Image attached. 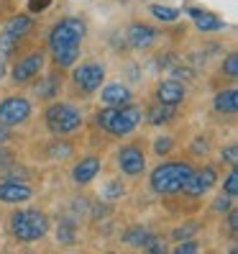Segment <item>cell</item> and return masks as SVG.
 Here are the masks:
<instances>
[{
    "instance_id": "obj_1",
    "label": "cell",
    "mask_w": 238,
    "mask_h": 254,
    "mask_svg": "<svg viewBox=\"0 0 238 254\" xmlns=\"http://www.w3.org/2000/svg\"><path fill=\"white\" fill-rule=\"evenodd\" d=\"M141 124V111L136 106H108V111L97 113V126L102 131L113 133V136H128L131 131H136V126Z\"/></svg>"
},
{
    "instance_id": "obj_2",
    "label": "cell",
    "mask_w": 238,
    "mask_h": 254,
    "mask_svg": "<svg viewBox=\"0 0 238 254\" xmlns=\"http://www.w3.org/2000/svg\"><path fill=\"white\" fill-rule=\"evenodd\" d=\"M47 231H49V218L47 213L36 211V208L16 211L10 216V234L18 242H36V239L47 236Z\"/></svg>"
},
{
    "instance_id": "obj_3",
    "label": "cell",
    "mask_w": 238,
    "mask_h": 254,
    "mask_svg": "<svg viewBox=\"0 0 238 254\" xmlns=\"http://www.w3.org/2000/svg\"><path fill=\"white\" fill-rule=\"evenodd\" d=\"M192 167L187 162H167L159 164V167L151 172V188L159 195H172V192H180L185 180L190 177Z\"/></svg>"
},
{
    "instance_id": "obj_4",
    "label": "cell",
    "mask_w": 238,
    "mask_h": 254,
    "mask_svg": "<svg viewBox=\"0 0 238 254\" xmlns=\"http://www.w3.org/2000/svg\"><path fill=\"white\" fill-rule=\"evenodd\" d=\"M47 126L56 136H67V133L77 131L82 126V113L74 106H69V103H54L47 111Z\"/></svg>"
},
{
    "instance_id": "obj_5",
    "label": "cell",
    "mask_w": 238,
    "mask_h": 254,
    "mask_svg": "<svg viewBox=\"0 0 238 254\" xmlns=\"http://www.w3.org/2000/svg\"><path fill=\"white\" fill-rule=\"evenodd\" d=\"M85 23L80 18H64L59 21L51 34H49V49L56 52V49H72V47H80V41L85 39Z\"/></svg>"
},
{
    "instance_id": "obj_6",
    "label": "cell",
    "mask_w": 238,
    "mask_h": 254,
    "mask_svg": "<svg viewBox=\"0 0 238 254\" xmlns=\"http://www.w3.org/2000/svg\"><path fill=\"white\" fill-rule=\"evenodd\" d=\"M72 80L82 93H93L102 85V80H105V67L97 64V62H85L72 72Z\"/></svg>"
},
{
    "instance_id": "obj_7",
    "label": "cell",
    "mask_w": 238,
    "mask_h": 254,
    "mask_svg": "<svg viewBox=\"0 0 238 254\" xmlns=\"http://www.w3.org/2000/svg\"><path fill=\"white\" fill-rule=\"evenodd\" d=\"M28 116H31V103L26 98H5L0 103V126L23 124Z\"/></svg>"
},
{
    "instance_id": "obj_8",
    "label": "cell",
    "mask_w": 238,
    "mask_h": 254,
    "mask_svg": "<svg viewBox=\"0 0 238 254\" xmlns=\"http://www.w3.org/2000/svg\"><path fill=\"white\" fill-rule=\"evenodd\" d=\"M215 180H218V172H215V167H202V170H192L190 172V177L185 180V185H182V190L187 192V195H202V192H207L213 185H215Z\"/></svg>"
},
{
    "instance_id": "obj_9",
    "label": "cell",
    "mask_w": 238,
    "mask_h": 254,
    "mask_svg": "<svg viewBox=\"0 0 238 254\" xmlns=\"http://www.w3.org/2000/svg\"><path fill=\"white\" fill-rule=\"evenodd\" d=\"M44 62H47L44 52H34V54L23 57L21 62H16V67H13V80H16V82H28V80H34L36 74H41Z\"/></svg>"
},
{
    "instance_id": "obj_10",
    "label": "cell",
    "mask_w": 238,
    "mask_h": 254,
    "mask_svg": "<svg viewBox=\"0 0 238 254\" xmlns=\"http://www.w3.org/2000/svg\"><path fill=\"white\" fill-rule=\"evenodd\" d=\"M118 167H121L126 175L136 177L146 170V157L139 146H123L121 152H118Z\"/></svg>"
},
{
    "instance_id": "obj_11",
    "label": "cell",
    "mask_w": 238,
    "mask_h": 254,
    "mask_svg": "<svg viewBox=\"0 0 238 254\" xmlns=\"http://www.w3.org/2000/svg\"><path fill=\"white\" fill-rule=\"evenodd\" d=\"M34 192L26 183H18L16 177L13 180H3L0 183V200L3 203H26Z\"/></svg>"
},
{
    "instance_id": "obj_12",
    "label": "cell",
    "mask_w": 238,
    "mask_h": 254,
    "mask_svg": "<svg viewBox=\"0 0 238 254\" xmlns=\"http://www.w3.org/2000/svg\"><path fill=\"white\" fill-rule=\"evenodd\" d=\"M185 95H187V87L180 80H164L156 87V98L164 106H177V103L185 100Z\"/></svg>"
},
{
    "instance_id": "obj_13",
    "label": "cell",
    "mask_w": 238,
    "mask_h": 254,
    "mask_svg": "<svg viewBox=\"0 0 238 254\" xmlns=\"http://www.w3.org/2000/svg\"><path fill=\"white\" fill-rule=\"evenodd\" d=\"M100 172V159L97 157H85L80 159L77 164H74V170H72V180L77 183V185H87L90 180H95Z\"/></svg>"
},
{
    "instance_id": "obj_14",
    "label": "cell",
    "mask_w": 238,
    "mask_h": 254,
    "mask_svg": "<svg viewBox=\"0 0 238 254\" xmlns=\"http://www.w3.org/2000/svg\"><path fill=\"white\" fill-rule=\"evenodd\" d=\"M154 39H156V31L146 23H133L128 28V44L133 49H148L154 44Z\"/></svg>"
},
{
    "instance_id": "obj_15",
    "label": "cell",
    "mask_w": 238,
    "mask_h": 254,
    "mask_svg": "<svg viewBox=\"0 0 238 254\" xmlns=\"http://www.w3.org/2000/svg\"><path fill=\"white\" fill-rule=\"evenodd\" d=\"M100 98L105 106H126V103H131V90L121 82H110L100 90Z\"/></svg>"
},
{
    "instance_id": "obj_16",
    "label": "cell",
    "mask_w": 238,
    "mask_h": 254,
    "mask_svg": "<svg viewBox=\"0 0 238 254\" xmlns=\"http://www.w3.org/2000/svg\"><path fill=\"white\" fill-rule=\"evenodd\" d=\"M192 18H195V26L197 31L202 34H210V31H220L223 28V21L215 16V13H207V10H200V8H185Z\"/></svg>"
},
{
    "instance_id": "obj_17",
    "label": "cell",
    "mask_w": 238,
    "mask_h": 254,
    "mask_svg": "<svg viewBox=\"0 0 238 254\" xmlns=\"http://www.w3.org/2000/svg\"><path fill=\"white\" fill-rule=\"evenodd\" d=\"M215 111L223 116H233L238 111V90L236 87H228V90L215 95Z\"/></svg>"
},
{
    "instance_id": "obj_18",
    "label": "cell",
    "mask_w": 238,
    "mask_h": 254,
    "mask_svg": "<svg viewBox=\"0 0 238 254\" xmlns=\"http://www.w3.org/2000/svg\"><path fill=\"white\" fill-rule=\"evenodd\" d=\"M31 28H34V21L28 18V16H16V18H10V21H8V26H5V31H3V34H8L10 39L21 41L23 36L31 34Z\"/></svg>"
},
{
    "instance_id": "obj_19",
    "label": "cell",
    "mask_w": 238,
    "mask_h": 254,
    "mask_svg": "<svg viewBox=\"0 0 238 254\" xmlns=\"http://www.w3.org/2000/svg\"><path fill=\"white\" fill-rule=\"evenodd\" d=\"M59 90H62V77L59 74H47V77H41V82H36L34 93L39 98H54Z\"/></svg>"
},
{
    "instance_id": "obj_20",
    "label": "cell",
    "mask_w": 238,
    "mask_h": 254,
    "mask_svg": "<svg viewBox=\"0 0 238 254\" xmlns=\"http://www.w3.org/2000/svg\"><path fill=\"white\" fill-rule=\"evenodd\" d=\"M151 236H154V234H148L146 229H139V226H136V229H131L128 234H123V242L131 244V247H141V249H143L146 242H148Z\"/></svg>"
},
{
    "instance_id": "obj_21",
    "label": "cell",
    "mask_w": 238,
    "mask_h": 254,
    "mask_svg": "<svg viewBox=\"0 0 238 254\" xmlns=\"http://www.w3.org/2000/svg\"><path fill=\"white\" fill-rule=\"evenodd\" d=\"M172 116H174V113H172V106H164V103H159L156 108L148 111V121L156 124V126H161V124H167Z\"/></svg>"
},
{
    "instance_id": "obj_22",
    "label": "cell",
    "mask_w": 238,
    "mask_h": 254,
    "mask_svg": "<svg viewBox=\"0 0 238 254\" xmlns=\"http://www.w3.org/2000/svg\"><path fill=\"white\" fill-rule=\"evenodd\" d=\"M151 13L159 18V21H177L180 18V10L177 8H169V5H159V3H154L151 5Z\"/></svg>"
},
{
    "instance_id": "obj_23",
    "label": "cell",
    "mask_w": 238,
    "mask_h": 254,
    "mask_svg": "<svg viewBox=\"0 0 238 254\" xmlns=\"http://www.w3.org/2000/svg\"><path fill=\"white\" fill-rule=\"evenodd\" d=\"M100 192H102V198H105V200H115V198H121L126 190H123V183H118V180H110V183H108L105 188H102Z\"/></svg>"
},
{
    "instance_id": "obj_24",
    "label": "cell",
    "mask_w": 238,
    "mask_h": 254,
    "mask_svg": "<svg viewBox=\"0 0 238 254\" xmlns=\"http://www.w3.org/2000/svg\"><path fill=\"white\" fill-rule=\"evenodd\" d=\"M56 239H59V244H72V242H74V226H72L69 221L59 223V229H56Z\"/></svg>"
},
{
    "instance_id": "obj_25",
    "label": "cell",
    "mask_w": 238,
    "mask_h": 254,
    "mask_svg": "<svg viewBox=\"0 0 238 254\" xmlns=\"http://www.w3.org/2000/svg\"><path fill=\"white\" fill-rule=\"evenodd\" d=\"M223 192H226V195H231V198H236V195H238V172H236V167L228 172L226 185H223Z\"/></svg>"
},
{
    "instance_id": "obj_26",
    "label": "cell",
    "mask_w": 238,
    "mask_h": 254,
    "mask_svg": "<svg viewBox=\"0 0 238 254\" xmlns=\"http://www.w3.org/2000/svg\"><path fill=\"white\" fill-rule=\"evenodd\" d=\"M223 72H226L228 77H236V74H238V54L236 52H231L226 57V62H223Z\"/></svg>"
},
{
    "instance_id": "obj_27",
    "label": "cell",
    "mask_w": 238,
    "mask_h": 254,
    "mask_svg": "<svg viewBox=\"0 0 238 254\" xmlns=\"http://www.w3.org/2000/svg\"><path fill=\"white\" fill-rule=\"evenodd\" d=\"M172 144H174V141H172L169 136H159V139H156V144H154V152H156V154H169Z\"/></svg>"
},
{
    "instance_id": "obj_28",
    "label": "cell",
    "mask_w": 238,
    "mask_h": 254,
    "mask_svg": "<svg viewBox=\"0 0 238 254\" xmlns=\"http://www.w3.org/2000/svg\"><path fill=\"white\" fill-rule=\"evenodd\" d=\"M192 231H197V223H187V226H180L172 236H174V239H190V236H192Z\"/></svg>"
},
{
    "instance_id": "obj_29",
    "label": "cell",
    "mask_w": 238,
    "mask_h": 254,
    "mask_svg": "<svg viewBox=\"0 0 238 254\" xmlns=\"http://www.w3.org/2000/svg\"><path fill=\"white\" fill-rule=\"evenodd\" d=\"M51 5V0H28V10L31 13H44Z\"/></svg>"
},
{
    "instance_id": "obj_30",
    "label": "cell",
    "mask_w": 238,
    "mask_h": 254,
    "mask_svg": "<svg viewBox=\"0 0 238 254\" xmlns=\"http://www.w3.org/2000/svg\"><path fill=\"white\" fill-rule=\"evenodd\" d=\"M197 249H200V247H197L195 242H182V244H177L174 252H177V254H192V252H197Z\"/></svg>"
},
{
    "instance_id": "obj_31",
    "label": "cell",
    "mask_w": 238,
    "mask_h": 254,
    "mask_svg": "<svg viewBox=\"0 0 238 254\" xmlns=\"http://www.w3.org/2000/svg\"><path fill=\"white\" fill-rule=\"evenodd\" d=\"M223 162H228L231 167H236V159H238V154H236V146H228V149H223Z\"/></svg>"
},
{
    "instance_id": "obj_32",
    "label": "cell",
    "mask_w": 238,
    "mask_h": 254,
    "mask_svg": "<svg viewBox=\"0 0 238 254\" xmlns=\"http://www.w3.org/2000/svg\"><path fill=\"white\" fill-rule=\"evenodd\" d=\"M228 226H231V234L238 231V211H228Z\"/></svg>"
},
{
    "instance_id": "obj_33",
    "label": "cell",
    "mask_w": 238,
    "mask_h": 254,
    "mask_svg": "<svg viewBox=\"0 0 238 254\" xmlns=\"http://www.w3.org/2000/svg\"><path fill=\"white\" fill-rule=\"evenodd\" d=\"M5 167H10V157L5 152H0V170H5Z\"/></svg>"
},
{
    "instance_id": "obj_34",
    "label": "cell",
    "mask_w": 238,
    "mask_h": 254,
    "mask_svg": "<svg viewBox=\"0 0 238 254\" xmlns=\"http://www.w3.org/2000/svg\"><path fill=\"white\" fill-rule=\"evenodd\" d=\"M5 139H8V131H5V128H0V144H3Z\"/></svg>"
}]
</instances>
